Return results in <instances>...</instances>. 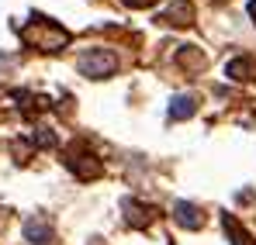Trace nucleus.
Listing matches in <instances>:
<instances>
[{
    "label": "nucleus",
    "instance_id": "f03ea898",
    "mask_svg": "<svg viewBox=\"0 0 256 245\" xmlns=\"http://www.w3.org/2000/svg\"><path fill=\"white\" fill-rule=\"evenodd\" d=\"M76 69L84 76H90V80H104V76H111L118 69V55L111 48H90V52H84L76 59Z\"/></svg>",
    "mask_w": 256,
    "mask_h": 245
},
{
    "label": "nucleus",
    "instance_id": "ddd939ff",
    "mask_svg": "<svg viewBox=\"0 0 256 245\" xmlns=\"http://www.w3.org/2000/svg\"><path fill=\"white\" fill-rule=\"evenodd\" d=\"M128 7H135V10H142V7H152V3H160V0H125Z\"/></svg>",
    "mask_w": 256,
    "mask_h": 245
},
{
    "label": "nucleus",
    "instance_id": "4468645a",
    "mask_svg": "<svg viewBox=\"0 0 256 245\" xmlns=\"http://www.w3.org/2000/svg\"><path fill=\"white\" fill-rule=\"evenodd\" d=\"M250 14H253V21H256V0H250Z\"/></svg>",
    "mask_w": 256,
    "mask_h": 245
},
{
    "label": "nucleus",
    "instance_id": "9d476101",
    "mask_svg": "<svg viewBox=\"0 0 256 245\" xmlns=\"http://www.w3.org/2000/svg\"><path fill=\"white\" fill-rule=\"evenodd\" d=\"M176 59H180V66H187V69H201V66H204V55H201V48H190V45H184Z\"/></svg>",
    "mask_w": 256,
    "mask_h": 245
},
{
    "label": "nucleus",
    "instance_id": "39448f33",
    "mask_svg": "<svg viewBox=\"0 0 256 245\" xmlns=\"http://www.w3.org/2000/svg\"><path fill=\"white\" fill-rule=\"evenodd\" d=\"M173 218H176V225H184V228H190V232H198V228L204 225V211L198 204H187V201H176V204H173Z\"/></svg>",
    "mask_w": 256,
    "mask_h": 245
},
{
    "label": "nucleus",
    "instance_id": "6e6552de",
    "mask_svg": "<svg viewBox=\"0 0 256 245\" xmlns=\"http://www.w3.org/2000/svg\"><path fill=\"white\" fill-rule=\"evenodd\" d=\"M160 21H166V24H173V28H187V24L194 21V7H190L187 0H176V3H173Z\"/></svg>",
    "mask_w": 256,
    "mask_h": 245
},
{
    "label": "nucleus",
    "instance_id": "9b49d317",
    "mask_svg": "<svg viewBox=\"0 0 256 245\" xmlns=\"http://www.w3.org/2000/svg\"><path fill=\"white\" fill-rule=\"evenodd\" d=\"M225 232L232 235V245H256L253 239H250V235L239 228V221H236V218H228V214H225Z\"/></svg>",
    "mask_w": 256,
    "mask_h": 245
},
{
    "label": "nucleus",
    "instance_id": "7ed1b4c3",
    "mask_svg": "<svg viewBox=\"0 0 256 245\" xmlns=\"http://www.w3.org/2000/svg\"><path fill=\"white\" fill-rule=\"evenodd\" d=\"M66 166L80 176V180H97L100 173H104V163L97 159V156H90V152H84V149H73L70 156H66Z\"/></svg>",
    "mask_w": 256,
    "mask_h": 245
},
{
    "label": "nucleus",
    "instance_id": "0eeeda50",
    "mask_svg": "<svg viewBox=\"0 0 256 245\" xmlns=\"http://www.w3.org/2000/svg\"><path fill=\"white\" fill-rule=\"evenodd\" d=\"M225 73H228L232 80H239V83H253L256 80V59H253V55L232 59V62L225 66Z\"/></svg>",
    "mask_w": 256,
    "mask_h": 245
},
{
    "label": "nucleus",
    "instance_id": "20e7f679",
    "mask_svg": "<svg viewBox=\"0 0 256 245\" xmlns=\"http://www.w3.org/2000/svg\"><path fill=\"white\" fill-rule=\"evenodd\" d=\"M122 211H125V221L132 225V228H149L152 225V218H156V211L146 204H138V201H122Z\"/></svg>",
    "mask_w": 256,
    "mask_h": 245
},
{
    "label": "nucleus",
    "instance_id": "1a4fd4ad",
    "mask_svg": "<svg viewBox=\"0 0 256 245\" xmlns=\"http://www.w3.org/2000/svg\"><path fill=\"white\" fill-rule=\"evenodd\" d=\"M194 111H198V100H194L190 93H180V97H173V104H170V118H173V121H187Z\"/></svg>",
    "mask_w": 256,
    "mask_h": 245
},
{
    "label": "nucleus",
    "instance_id": "423d86ee",
    "mask_svg": "<svg viewBox=\"0 0 256 245\" xmlns=\"http://www.w3.org/2000/svg\"><path fill=\"white\" fill-rule=\"evenodd\" d=\"M24 239L32 245H48L52 242V225H48V218H42V214L28 218V221H24Z\"/></svg>",
    "mask_w": 256,
    "mask_h": 245
},
{
    "label": "nucleus",
    "instance_id": "f257e3e1",
    "mask_svg": "<svg viewBox=\"0 0 256 245\" xmlns=\"http://www.w3.org/2000/svg\"><path fill=\"white\" fill-rule=\"evenodd\" d=\"M18 31H21V41L28 48H38V52H62L70 45V31L48 17H32V24H24Z\"/></svg>",
    "mask_w": 256,
    "mask_h": 245
},
{
    "label": "nucleus",
    "instance_id": "f8f14e48",
    "mask_svg": "<svg viewBox=\"0 0 256 245\" xmlns=\"http://www.w3.org/2000/svg\"><path fill=\"white\" fill-rule=\"evenodd\" d=\"M35 142H38L42 149H52V145H56V135H52L48 128H38V131H35Z\"/></svg>",
    "mask_w": 256,
    "mask_h": 245
}]
</instances>
